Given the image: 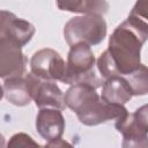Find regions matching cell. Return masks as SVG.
Masks as SVG:
<instances>
[{"mask_svg": "<svg viewBox=\"0 0 148 148\" xmlns=\"http://www.w3.org/2000/svg\"><path fill=\"white\" fill-rule=\"evenodd\" d=\"M148 39V23L128 15L109 39L108 49L97 59V69L103 79L126 75L141 65V47Z\"/></svg>", "mask_w": 148, "mask_h": 148, "instance_id": "6da1fadb", "label": "cell"}, {"mask_svg": "<svg viewBox=\"0 0 148 148\" xmlns=\"http://www.w3.org/2000/svg\"><path fill=\"white\" fill-rule=\"evenodd\" d=\"M61 82L66 84L86 83L94 88L103 86L102 76L99 77L95 71V57L90 45L77 43L71 46L67 56L66 73Z\"/></svg>", "mask_w": 148, "mask_h": 148, "instance_id": "7a4b0ae2", "label": "cell"}, {"mask_svg": "<svg viewBox=\"0 0 148 148\" xmlns=\"http://www.w3.org/2000/svg\"><path fill=\"white\" fill-rule=\"evenodd\" d=\"M106 36V22L103 15L84 14L72 17L64 27V37L69 46L84 43L88 45L99 44Z\"/></svg>", "mask_w": 148, "mask_h": 148, "instance_id": "3957f363", "label": "cell"}, {"mask_svg": "<svg viewBox=\"0 0 148 148\" xmlns=\"http://www.w3.org/2000/svg\"><path fill=\"white\" fill-rule=\"evenodd\" d=\"M25 80L28 82L31 97L35 101V104L39 108H53L64 110L66 106L65 95L57 86L56 81L45 80L32 72L25 74Z\"/></svg>", "mask_w": 148, "mask_h": 148, "instance_id": "277c9868", "label": "cell"}, {"mask_svg": "<svg viewBox=\"0 0 148 148\" xmlns=\"http://www.w3.org/2000/svg\"><path fill=\"white\" fill-rule=\"evenodd\" d=\"M31 72L45 80L62 81L66 73V64L61 56L53 49H42L30 59Z\"/></svg>", "mask_w": 148, "mask_h": 148, "instance_id": "5b68a950", "label": "cell"}, {"mask_svg": "<svg viewBox=\"0 0 148 148\" xmlns=\"http://www.w3.org/2000/svg\"><path fill=\"white\" fill-rule=\"evenodd\" d=\"M28 59L22 52V46L0 37V76L2 80L24 76Z\"/></svg>", "mask_w": 148, "mask_h": 148, "instance_id": "8992f818", "label": "cell"}, {"mask_svg": "<svg viewBox=\"0 0 148 148\" xmlns=\"http://www.w3.org/2000/svg\"><path fill=\"white\" fill-rule=\"evenodd\" d=\"M124 104L108 103L102 97L90 103L86 109L77 112L76 116L81 124L87 126H96L109 120H118L127 114Z\"/></svg>", "mask_w": 148, "mask_h": 148, "instance_id": "52a82bcc", "label": "cell"}, {"mask_svg": "<svg viewBox=\"0 0 148 148\" xmlns=\"http://www.w3.org/2000/svg\"><path fill=\"white\" fill-rule=\"evenodd\" d=\"M35 34V27L8 10L0 13V37L7 38L20 46L30 42Z\"/></svg>", "mask_w": 148, "mask_h": 148, "instance_id": "ba28073f", "label": "cell"}, {"mask_svg": "<svg viewBox=\"0 0 148 148\" xmlns=\"http://www.w3.org/2000/svg\"><path fill=\"white\" fill-rule=\"evenodd\" d=\"M36 130L47 142L61 139L65 130V119L61 110L53 108L40 109L36 118Z\"/></svg>", "mask_w": 148, "mask_h": 148, "instance_id": "9c48e42d", "label": "cell"}, {"mask_svg": "<svg viewBox=\"0 0 148 148\" xmlns=\"http://www.w3.org/2000/svg\"><path fill=\"white\" fill-rule=\"evenodd\" d=\"M116 128L123 134L124 148L131 147H148V130L145 128L134 117L133 113H127L125 117L116 120Z\"/></svg>", "mask_w": 148, "mask_h": 148, "instance_id": "30bf717a", "label": "cell"}, {"mask_svg": "<svg viewBox=\"0 0 148 148\" xmlns=\"http://www.w3.org/2000/svg\"><path fill=\"white\" fill-rule=\"evenodd\" d=\"M101 96L96 92V88L86 83L72 84L65 94V103L75 113L86 109L91 102L98 99Z\"/></svg>", "mask_w": 148, "mask_h": 148, "instance_id": "8fae6325", "label": "cell"}, {"mask_svg": "<svg viewBox=\"0 0 148 148\" xmlns=\"http://www.w3.org/2000/svg\"><path fill=\"white\" fill-rule=\"evenodd\" d=\"M132 89L123 75L105 79L102 86V99L108 103L125 104L132 98Z\"/></svg>", "mask_w": 148, "mask_h": 148, "instance_id": "7c38bea8", "label": "cell"}, {"mask_svg": "<svg viewBox=\"0 0 148 148\" xmlns=\"http://www.w3.org/2000/svg\"><path fill=\"white\" fill-rule=\"evenodd\" d=\"M2 89L3 97L16 106H25L32 99L25 76L3 80Z\"/></svg>", "mask_w": 148, "mask_h": 148, "instance_id": "4fadbf2b", "label": "cell"}, {"mask_svg": "<svg viewBox=\"0 0 148 148\" xmlns=\"http://www.w3.org/2000/svg\"><path fill=\"white\" fill-rule=\"evenodd\" d=\"M57 6L61 10L103 15L109 9L106 0H57Z\"/></svg>", "mask_w": 148, "mask_h": 148, "instance_id": "5bb4252c", "label": "cell"}, {"mask_svg": "<svg viewBox=\"0 0 148 148\" xmlns=\"http://www.w3.org/2000/svg\"><path fill=\"white\" fill-rule=\"evenodd\" d=\"M127 80L133 96H142L148 94V67L140 65L135 71L130 74L123 75Z\"/></svg>", "mask_w": 148, "mask_h": 148, "instance_id": "9a60e30c", "label": "cell"}, {"mask_svg": "<svg viewBox=\"0 0 148 148\" xmlns=\"http://www.w3.org/2000/svg\"><path fill=\"white\" fill-rule=\"evenodd\" d=\"M27 146H39L32 138L25 133H16L8 141V147H27Z\"/></svg>", "mask_w": 148, "mask_h": 148, "instance_id": "2e32d148", "label": "cell"}, {"mask_svg": "<svg viewBox=\"0 0 148 148\" xmlns=\"http://www.w3.org/2000/svg\"><path fill=\"white\" fill-rule=\"evenodd\" d=\"M130 15L139 17L148 23V0H136Z\"/></svg>", "mask_w": 148, "mask_h": 148, "instance_id": "e0dca14e", "label": "cell"}, {"mask_svg": "<svg viewBox=\"0 0 148 148\" xmlns=\"http://www.w3.org/2000/svg\"><path fill=\"white\" fill-rule=\"evenodd\" d=\"M134 117L136 118V120L145 127L148 130V104H145L142 106H140L139 109H136L133 112Z\"/></svg>", "mask_w": 148, "mask_h": 148, "instance_id": "ac0fdd59", "label": "cell"}, {"mask_svg": "<svg viewBox=\"0 0 148 148\" xmlns=\"http://www.w3.org/2000/svg\"><path fill=\"white\" fill-rule=\"evenodd\" d=\"M45 146H46V147H62V146H69V143H67V142L64 141L62 139H59V140H56V141L46 142Z\"/></svg>", "mask_w": 148, "mask_h": 148, "instance_id": "d6986e66", "label": "cell"}]
</instances>
